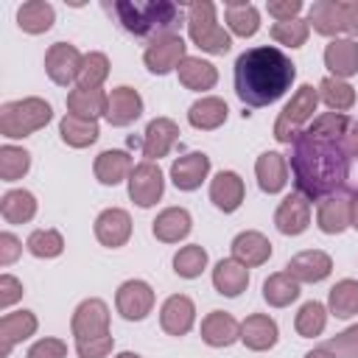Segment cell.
I'll list each match as a JSON object with an SVG mask.
<instances>
[{
    "label": "cell",
    "mask_w": 358,
    "mask_h": 358,
    "mask_svg": "<svg viewBox=\"0 0 358 358\" xmlns=\"http://www.w3.org/2000/svg\"><path fill=\"white\" fill-rule=\"evenodd\" d=\"M305 358H338V355H336V352H330L327 347H316V350L305 352Z\"/></svg>",
    "instance_id": "cell-56"
},
{
    "label": "cell",
    "mask_w": 358,
    "mask_h": 358,
    "mask_svg": "<svg viewBox=\"0 0 358 358\" xmlns=\"http://www.w3.org/2000/svg\"><path fill=\"white\" fill-rule=\"evenodd\" d=\"M316 103H319V90H313L310 84H302L291 95V101L282 106V112H280V117L274 123V137L280 143H288L291 145L308 129V120L313 117Z\"/></svg>",
    "instance_id": "cell-6"
},
{
    "label": "cell",
    "mask_w": 358,
    "mask_h": 358,
    "mask_svg": "<svg viewBox=\"0 0 358 358\" xmlns=\"http://www.w3.org/2000/svg\"><path fill=\"white\" fill-rule=\"evenodd\" d=\"M285 271L296 280V282H322L324 277H330L333 271V260L327 252L322 249H305L299 255H294L285 266Z\"/></svg>",
    "instance_id": "cell-12"
},
{
    "label": "cell",
    "mask_w": 358,
    "mask_h": 358,
    "mask_svg": "<svg viewBox=\"0 0 358 358\" xmlns=\"http://www.w3.org/2000/svg\"><path fill=\"white\" fill-rule=\"evenodd\" d=\"M319 101H324L333 112H347L352 109L355 103V90L344 81V78H336V76H327L319 81Z\"/></svg>",
    "instance_id": "cell-39"
},
{
    "label": "cell",
    "mask_w": 358,
    "mask_h": 358,
    "mask_svg": "<svg viewBox=\"0 0 358 358\" xmlns=\"http://www.w3.org/2000/svg\"><path fill=\"white\" fill-rule=\"evenodd\" d=\"M344 8V25L352 36H358V0H341Z\"/></svg>",
    "instance_id": "cell-54"
},
{
    "label": "cell",
    "mask_w": 358,
    "mask_h": 358,
    "mask_svg": "<svg viewBox=\"0 0 358 358\" xmlns=\"http://www.w3.org/2000/svg\"><path fill=\"white\" fill-rule=\"evenodd\" d=\"M131 173V157L120 148H106L95 157V179L101 185H120Z\"/></svg>",
    "instance_id": "cell-30"
},
{
    "label": "cell",
    "mask_w": 358,
    "mask_h": 358,
    "mask_svg": "<svg viewBox=\"0 0 358 358\" xmlns=\"http://www.w3.org/2000/svg\"><path fill=\"white\" fill-rule=\"evenodd\" d=\"M70 327H73L76 341L109 336V308H106V302H103V299H84V302L73 310Z\"/></svg>",
    "instance_id": "cell-9"
},
{
    "label": "cell",
    "mask_w": 358,
    "mask_h": 358,
    "mask_svg": "<svg viewBox=\"0 0 358 358\" xmlns=\"http://www.w3.org/2000/svg\"><path fill=\"white\" fill-rule=\"evenodd\" d=\"M344 148H347V154H350V157H355V159H358V120H350L347 134H344Z\"/></svg>",
    "instance_id": "cell-55"
},
{
    "label": "cell",
    "mask_w": 358,
    "mask_h": 358,
    "mask_svg": "<svg viewBox=\"0 0 358 358\" xmlns=\"http://www.w3.org/2000/svg\"><path fill=\"white\" fill-rule=\"evenodd\" d=\"M176 70H179V81H182L187 90H196V92L213 90L215 81H218L215 64H210V62H204V59H199V56H185Z\"/></svg>",
    "instance_id": "cell-32"
},
{
    "label": "cell",
    "mask_w": 358,
    "mask_h": 358,
    "mask_svg": "<svg viewBox=\"0 0 358 358\" xmlns=\"http://www.w3.org/2000/svg\"><path fill=\"white\" fill-rule=\"evenodd\" d=\"M53 117V109L45 98H22V101H8L0 106V131L8 140L28 137L39 129H45Z\"/></svg>",
    "instance_id": "cell-4"
},
{
    "label": "cell",
    "mask_w": 358,
    "mask_h": 358,
    "mask_svg": "<svg viewBox=\"0 0 358 358\" xmlns=\"http://www.w3.org/2000/svg\"><path fill=\"white\" fill-rule=\"evenodd\" d=\"M20 296H22V282L17 277H11V274H3L0 277V308L14 305Z\"/></svg>",
    "instance_id": "cell-52"
},
{
    "label": "cell",
    "mask_w": 358,
    "mask_h": 358,
    "mask_svg": "<svg viewBox=\"0 0 358 358\" xmlns=\"http://www.w3.org/2000/svg\"><path fill=\"white\" fill-rule=\"evenodd\" d=\"M0 213L8 224H28L36 215V199L28 190H8L0 199Z\"/></svg>",
    "instance_id": "cell-37"
},
{
    "label": "cell",
    "mask_w": 358,
    "mask_h": 358,
    "mask_svg": "<svg viewBox=\"0 0 358 358\" xmlns=\"http://www.w3.org/2000/svg\"><path fill=\"white\" fill-rule=\"evenodd\" d=\"M350 159L344 140L319 137L305 129L291 143V173L296 190L308 201L338 193L350 179Z\"/></svg>",
    "instance_id": "cell-1"
},
{
    "label": "cell",
    "mask_w": 358,
    "mask_h": 358,
    "mask_svg": "<svg viewBox=\"0 0 358 358\" xmlns=\"http://www.w3.org/2000/svg\"><path fill=\"white\" fill-rule=\"evenodd\" d=\"M201 338L210 347H229L241 338V324L235 316H229L224 310H213L201 322Z\"/></svg>",
    "instance_id": "cell-25"
},
{
    "label": "cell",
    "mask_w": 358,
    "mask_h": 358,
    "mask_svg": "<svg viewBox=\"0 0 358 358\" xmlns=\"http://www.w3.org/2000/svg\"><path fill=\"white\" fill-rule=\"evenodd\" d=\"M296 78V64L271 45H257L235 59V95L246 106H268L280 101Z\"/></svg>",
    "instance_id": "cell-2"
},
{
    "label": "cell",
    "mask_w": 358,
    "mask_h": 358,
    "mask_svg": "<svg viewBox=\"0 0 358 358\" xmlns=\"http://www.w3.org/2000/svg\"><path fill=\"white\" fill-rule=\"evenodd\" d=\"M115 347L112 336H98V338H87V341H76V352L78 358H106Z\"/></svg>",
    "instance_id": "cell-49"
},
{
    "label": "cell",
    "mask_w": 358,
    "mask_h": 358,
    "mask_svg": "<svg viewBox=\"0 0 358 358\" xmlns=\"http://www.w3.org/2000/svg\"><path fill=\"white\" fill-rule=\"evenodd\" d=\"M179 140V126L171 117H154L143 131V157L148 162L165 157Z\"/></svg>",
    "instance_id": "cell-16"
},
{
    "label": "cell",
    "mask_w": 358,
    "mask_h": 358,
    "mask_svg": "<svg viewBox=\"0 0 358 358\" xmlns=\"http://www.w3.org/2000/svg\"><path fill=\"white\" fill-rule=\"evenodd\" d=\"M143 115V98L131 87H115L109 92V106H106V120L112 126H129Z\"/></svg>",
    "instance_id": "cell-19"
},
{
    "label": "cell",
    "mask_w": 358,
    "mask_h": 358,
    "mask_svg": "<svg viewBox=\"0 0 358 358\" xmlns=\"http://www.w3.org/2000/svg\"><path fill=\"white\" fill-rule=\"evenodd\" d=\"M106 76H109V59L98 50L84 53V62H81V70H78V87L81 90H101Z\"/></svg>",
    "instance_id": "cell-42"
},
{
    "label": "cell",
    "mask_w": 358,
    "mask_h": 358,
    "mask_svg": "<svg viewBox=\"0 0 358 358\" xmlns=\"http://www.w3.org/2000/svg\"><path fill=\"white\" fill-rule=\"evenodd\" d=\"M162 190H165V179H162V171L157 162H148L143 159L140 165L131 168L129 173V196L137 207H151L162 199Z\"/></svg>",
    "instance_id": "cell-7"
},
{
    "label": "cell",
    "mask_w": 358,
    "mask_h": 358,
    "mask_svg": "<svg viewBox=\"0 0 358 358\" xmlns=\"http://www.w3.org/2000/svg\"><path fill=\"white\" fill-rule=\"evenodd\" d=\"M255 176L263 193H280L288 182V162L277 151H266L255 162Z\"/></svg>",
    "instance_id": "cell-26"
},
{
    "label": "cell",
    "mask_w": 358,
    "mask_h": 358,
    "mask_svg": "<svg viewBox=\"0 0 358 358\" xmlns=\"http://www.w3.org/2000/svg\"><path fill=\"white\" fill-rule=\"evenodd\" d=\"M213 285L221 296H238L249 285V268L235 257L218 260L215 268H213Z\"/></svg>",
    "instance_id": "cell-27"
},
{
    "label": "cell",
    "mask_w": 358,
    "mask_h": 358,
    "mask_svg": "<svg viewBox=\"0 0 358 358\" xmlns=\"http://www.w3.org/2000/svg\"><path fill=\"white\" fill-rule=\"evenodd\" d=\"M53 20H56V11L45 0H28L17 8V25L25 34H45V31H50Z\"/></svg>",
    "instance_id": "cell-35"
},
{
    "label": "cell",
    "mask_w": 358,
    "mask_h": 358,
    "mask_svg": "<svg viewBox=\"0 0 358 358\" xmlns=\"http://www.w3.org/2000/svg\"><path fill=\"white\" fill-rule=\"evenodd\" d=\"M95 238H98V243H103L109 249L123 246L131 238V218H129V213L120 210V207L103 210L95 218Z\"/></svg>",
    "instance_id": "cell-17"
},
{
    "label": "cell",
    "mask_w": 358,
    "mask_h": 358,
    "mask_svg": "<svg viewBox=\"0 0 358 358\" xmlns=\"http://www.w3.org/2000/svg\"><path fill=\"white\" fill-rule=\"evenodd\" d=\"M81 62H84V56L78 53L76 45L56 42V45H50L48 53H45V73L50 76L53 84H59V87H70L73 81H78Z\"/></svg>",
    "instance_id": "cell-8"
},
{
    "label": "cell",
    "mask_w": 358,
    "mask_h": 358,
    "mask_svg": "<svg viewBox=\"0 0 358 358\" xmlns=\"http://www.w3.org/2000/svg\"><path fill=\"white\" fill-rule=\"evenodd\" d=\"M224 17H227V25L235 36H255L257 28H260V11L246 3V0H229L224 3Z\"/></svg>",
    "instance_id": "cell-34"
},
{
    "label": "cell",
    "mask_w": 358,
    "mask_h": 358,
    "mask_svg": "<svg viewBox=\"0 0 358 358\" xmlns=\"http://www.w3.org/2000/svg\"><path fill=\"white\" fill-rule=\"evenodd\" d=\"M28 252L34 257H42V260H50V257H59L64 252V238L56 232V229H34L25 241Z\"/></svg>",
    "instance_id": "cell-44"
},
{
    "label": "cell",
    "mask_w": 358,
    "mask_h": 358,
    "mask_svg": "<svg viewBox=\"0 0 358 358\" xmlns=\"http://www.w3.org/2000/svg\"><path fill=\"white\" fill-rule=\"evenodd\" d=\"M310 34V22L308 20H288V22H274L271 25V39L280 42V45H288V48H302L305 39Z\"/></svg>",
    "instance_id": "cell-46"
},
{
    "label": "cell",
    "mask_w": 358,
    "mask_h": 358,
    "mask_svg": "<svg viewBox=\"0 0 358 358\" xmlns=\"http://www.w3.org/2000/svg\"><path fill=\"white\" fill-rule=\"evenodd\" d=\"M117 313L129 322H140L154 308V288L145 280H126L115 294Z\"/></svg>",
    "instance_id": "cell-10"
},
{
    "label": "cell",
    "mask_w": 358,
    "mask_h": 358,
    "mask_svg": "<svg viewBox=\"0 0 358 358\" xmlns=\"http://www.w3.org/2000/svg\"><path fill=\"white\" fill-rule=\"evenodd\" d=\"M187 34L196 48L213 56H224L232 48L229 34L215 20V3L210 0H196L187 6Z\"/></svg>",
    "instance_id": "cell-5"
},
{
    "label": "cell",
    "mask_w": 358,
    "mask_h": 358,
    "mask_svg": "<svg viewBox=\"0 0 358 358\" xmlns=\"http://www.w3.org/2000/svg\"><path fill=\"white\" fill-rule=\"evenodd\" d=\"M350 227L358 229V193H352V201H350Z\"/></svg>",
    "instance_id": "cell-57"
},
{
    "label": "cell",
    "mask_w": 358,
    "mask_h": 358,
    "mask_svg": "<svg viewBox=\"0 0 358 358\" xmlns=\"http://www.w3.org/2000/svg\"><path fill=\"white\" fill-rule=\"evenodd\" d=\"M243 179L235 171H221L215 173V179L210 182V201L221 210V213H235L243 201Z\"/></svg>",
    "instance_id": "cell-22"
},
{
    "label": "cell",
    "mask_w": 358,
    "mask_h": 358,
    "mask_svg": "<svg viewBox=\"0 0 358 358\" xmlns=\"http://www.w3.org/2000/svg\"><path fill=\"white\" fill-rule=\"evenodd\" d=\"M106 106H109V95L103 90H70L67 92V109L76 117H87V120H98V115L106 117Z\"/></svg>",
    "instance_id": "cell-33"
},
{
    "label": "cell",
    "mask_w": 358,
    "mask_h": 358,
    "mask_svg": "<svg viewBox=\"0 0 358 358\" xmlns=\"http://www.w3.org/2000/svg\"><path fill=\"white\" fill-rule=\"evenodd\" d=\"M266 11H268L277 22H288V20H296V17H299L302 0H268V3H266Z\"/></svg>",
    "instance_id": "cell-51"
},
{
    "label": "cell",
    "mask_w": 358,
    "mask_h": 358,
    "mask_svg": "<svg viewBox=\"0 0 358 358\" xmlns=\"http://www.w3.org/2000/svg\"><path fill=\"white\" fill-rule=\"evenodd\" d=\"M327 308H330V313L338 316V319L355 316V313H358V282H355V280H338V282L330 288Z\"/></svg>",
    "instance_id": "cell-40"
},
{
    "label": "cell",
    "mask_w": 358,
    "mask_h": 358,
    "mask_svg": "<svg viewBox=\"0 0 358 358\" xmlns=\"http://www.w3.org/2000/svg\"><path fill=\"white\" fill-rule=\"evenodd\" d=\"M274 224L282 235H302L310 227V201L302 193L285 196L274 213Z\"/></svg>",
    "instance_id": "cell-13"
},
{
    "label": "cell",
    "mask_w": 358,
    "mask_h": 358,
    "mask_svg": "<svg viewBox=\"0 0 358 358\" xmlns=\"http://www.w3.org/2000/svg\"><path fill=\"white\" fill-rule=\"evenodd\" d=\"M109 11L126 34L151 42L176 34V28L182 25V8L171 0H117L109 6Z\"/></svg>",
    "instance_id": "cell-3"
},
{
    "label": "cell",
    "mask_w": 358,
    "mask_h": 358,
    "mask_svg": "<svg viewBox=\"0 0 358 358\" xmlns=\"http://www.w3.org/2000/svg\"><path fill=\"white\" fill-rule=\"evenodd\" d=\"M330 352H336L338 358H358V324L347 327L344 333L333 336L327 344H324Z\"/></svg>",
    "instance_id": "cell-48"
},
{
    "label": "cell",
    "mask_w": 358,
    "mask_h": 358,
    "mask_svg": "<svg viewBox=\"0 0 358 358\" xmlns=\"http://www.w3.org/2000/svg\"><path fill=\"white\" fill-rule=\"evenodd\" d=\"M210 173V157L204 151H187L185 157L173 159L171 165V182L179 190H196Z\"/></svg>",
    "instance_id": "cell-14"
},
{
    "label": "cell",
    "mask_w": 358,
    "mask_h": 358,
    "mask_svg": "<svg viewBox=\"0 0 358 358\" xmlns=\"http://www.w3.org/2000/svg\"><path fill=\"white\" fill-rule=\"evenodd\" d=\"M324 67L336 78H350L358 73V42L355 39H333L324 48Z\"/></svg>",
    "instance_id": "cell-28"
},
{
    "label": "cell",
    "mask_w": 358,
    "mask_h": 358,
    "mask_svg": "<svg viewBox=\"0 0 358 358\" xmlns=\"http://www.w3.org/2000/svg\"><path fill=\"white\" fill-rule=\"evenodd\" d=\"M185 50H187L185 39H182L179 34H171V36L154 39V42L145 48V53H143V62H145V67H148L151 73H157V76H165V73H171L173 67H179V64H182V59H185Z\"/></svg>",
    "instance_id": "cell-11"
},
{
    "label": "cell",
    "mask_w": 358,
    "mask_h": 358,
    "mask_svg": "<svg viewBox=\"0 0 358 358\" xmlns=\"http://www.w3.org/2000/svg\"><path fill=\"white\" fill-rule=\"evenodd\" d=\"M190 227H193V221L185 207H168L151 221V232L162 243H179L182 238H187Z\"/></svg>",
    "instance_id": "cell-24"
},
{
    "label": "cell",
    "mask_w": 358,
    "mask_h": 358,
    "mask_svg": "<svg viewBox=\"0 0 358 358\" xmlns=\"http://www.w3.org/2000/svg\"><path fill=\"white\" fill-rule=\"evenodd\" d=\"M308 22L322 36H338L341 31H347L341 0H316L310 6V11H308Z\"/></svg>",
    "instance_id": "cell-29"
},
{
    "label": "cell",
    "mask_w": 358,
    "mask_h": 358,
    "mask_svg": "<svg viewBox=\"0 0 358 358\" xmlns=\"http://www.w3.org/2000/svg\"><path fill=\"white\" fill-rule=\"evenodd\" d=\"M350 201H352V196H347V193H333V196L322 199V204L316 210V224L324 235H338L350 227Z\"/></svg>",
    "instance_id": "cell-18"
},
{
    "label": "cell",
    "mask_w": 358,
    "mask_h": 358,
    "mask_svg": "<svg viewBox=\"0 0 358 358\" xmlns=\"http://www.w3.org/2000/svg\"><path fill=\"white\" fill-rule=\"evenodd\" d=\"M277 322L266 313H252L241 322V341L255 352L271 350L277 344Z\"/></svg>",
    "instance_id": "cell-21"
},
{
    "label": "cell",
    "mask_w": 358,
    "mask_h": 358,
    "mask_svg": "<svg viewBox=\"0 0 358 358\" xmlns=\"http://www.w3.org/2000/svg\"><path fill=\"white\" fill-rule=\"evenodd\" d=\"M232 257L241 260L246 268L249 266H263L271 257V241L263 232H255V229L238 232L232 238Z\"/></svg>",
    "instance_id": "cell-23"
},
{
    "label": "cell",
    "mask_w": 358,
    "mask_h": 358,
    "mask_svg": "<svg viewBox=\"0 0 358 358\" xmlns=\"http://www.w3.org/2000/svg\"><path fill=\"white\" fill-rule=\"evenodd\" d=\"M324 324H327V308H324L322 302H305V305L299 308L296 319H294V327H296V333H299L302 338H316V336H322Z\"/></svg>",
    "instance_id": "cell-41"
},
{
    "label": "cell",
    "mask_w": 358,
    "mask_h": 358,
    "mask_svg": "<svg viewBox=\"0 0 358 358\" xmlns=\"http://www.w3.org/2000/svg\"><path fill=\"white\" fill-rule=\"evenodd\" d=\"M196 322V305L190 296L185 294H173L162 302V310H159V324L168 336H185Z\"/></svg>",
    "instance_id": "cell-15"
},
{
    "label": "cell",
    "mask_w": 358,
    "mask_h": 358,
    "mask_svg": "<svg viewBox=\"0 0 358 358\" xmlns=\"http://www.w3.org/2000/svg\"><path fill=\"white\" fill-rule=\"evenodd\" d=\"M25 358H67V344L62 338H39L28 347Z\"/></svg>",
    "instance_id": "cell-50"
},
{
    "label": "cell",
    "mask_w": 358,
    "mask_h": 358,
    "mask_svg": "<svg viewBox=\"0 0 358 358\" xmlns=\"http://www.w3.org/2000/svg\"><path fill=\"white\" fill-rule=\"evenodd\" d=\"M204 268H207V252H204L199 243L182 246V249L173 255V271H176L179 277H185V280L199 277Z\"/></svg>",
    "instance_id": "cell-45"
},
{
    "label": "cell",
    "mask_w": 358,
    "mask_h": 358,
    "mask_svg": "<svg viewBox=\"0 0 358 358\" xmlns=\"http://www.w3.org/2000/svg\"><path fill=\"white\" fill-rule=\"evenodd\" d=\"M22 252V243L11 232H0V266H11Z\"/></svg>",
    "instance_id": "cell-53"
},
{
    "label": "cell",
    "mask_w": 358,
    "mask_h": 358,
    "mask_svg": "<svg viewBox=\"0 0 358 358\" xmlns=\"http://www.w3.org/2000/svg\"><path fill=\"white\" fill-rule=\"evenodd\" d=\"M59 134L70 148H87L98 140V120H87V117H76V115H64L59 123Z\"/></svg>",
    "instance_id": "cell-36"
},
{
    "label": "cell",
    "mask_w": 358,
    "mask_h": 358,
    "mask_svg": "<svg viewBox=\"0 0 358 358\" xmlns=\"http://www.w3.org/2000/svg\"><path fill=\"white\" fill-rule=\"evenodd\" d=\"M296 296H299V282L288 271H277V274L266 277V282H263V299L271 308H285Z\"/></svg>",
    "instance_id": "cell-38"
},
{
    "label": "cell",
    "mask_w": 358,
    "mask_h": 358,
    "mask_svg": "<svg viewBox=\"0 0 358 358\" xmlns=\"http://www.w3.org/2000/svg\"><path fill=\"white\" fill-rule=\"evenodd\" d=\"M115 358H140L137 352H120V355H115Z\"/></svg>",
    "instance_id": "cell-58"
},
{
    "label": "cell",
    "mask_w": 358,
    "mask_h": 358,
    "mask_svg": "<svg viewBox=\"0 0 358 358\" xmlns=\"http://www.w3.org/2000/svg\"><path fill=\"white\" fill-rule=\"evenodd\" d=\"M347 126H350L347 115H341V112H324V115L313 117V123L308 126V131H310V134H319V137L344 140V134H347Z\"/></svg>",
    "instance_id": "cell-47"
},
{
    "label": "cell",
    "mask_w": 358,
    "mask_h": 358,
    "mask_svg": "<svg viewBox=\"0 0 358 358\" xmlns=\"http://www.w3.org/2000/svg\"><path fill=\"white\" fill-rule=\"evenodd\" d=\"M31 168V154L20 145H3L0 148V179L3 182H17L28 173Z\"/></svg>",
    "instance_id": "cell-43"
},
{
    "label": "cell",
    "mask_w": 358,
    "mask_h": 358,
    "mask_svg": "<svg viewBox=\"0 0 358 358\" xmlns=\"http://www.w3.org/2000/svg\"><path fill=\"white\" fill-rule=\"evenodd\" d=\"M229 109H227V101L224 98H215V95H207V98H199L196 103H190L187 109V120L193 129H201V131H213L218 129L224 120H227Z\"/></svg>",
    "instance_id": "cell-31"
},
{
    "label": "cell",
    "mask_w": 358,
    "mask_h": 358,
    "mask_svg": "<svg viewBox=\"0 0 358 358\" xmlns=\"http://www.w3.org/2000/svg\"><path fill=\"white\" fill-rule=\"evenodd\" d=\"M36 333V316L31 310H14L0 319V358H8L11 347Z\"/></svg>",
    "instance_id": "cell-20"
}]
</instances>
